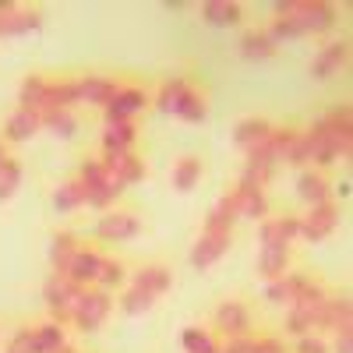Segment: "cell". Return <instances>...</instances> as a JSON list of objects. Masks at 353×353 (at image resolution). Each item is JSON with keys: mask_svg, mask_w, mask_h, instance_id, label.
I'll use <instances>...</instances> for the list:
<instances>
[{"mask_svg": "<svg viewBox=\"0 0 353 353\" xmlns=\"http://www.w3.org/2000/svg\"><path fill=\"white\" fill-rule=\"evenodd\" d=\"M81 293H85V286L71 283L64 272H53L46 290H43V297H46V307L57 314V321H64V318H74V311L81 304Z\"/></svg>", "mask_w": 353, "mask_h": 353, "instance_id": "obj_1", "label": "cell"}, {"mask_svg": "<svg viewBox=\"0 0 353 353\" xmlns=\"http://www.w3.org/2000/svg\"><path fill=\"white\" fill-rule=\"evenodd\" d=\"M286 18L297 25V32L304 36V32H321V28H329L336 21V11H332V4H321V0H311V4L297 0Z\"/></svg>", "mask_w": 353, "mask_h": 353, "instance_id": "obj_2", "label": "cell"}, {"mask_svg": "<svg viewBox=\"0 0 353 353\" xmlns=\"http://www.w3.org/2000/svg\"><path fill=\"white\" fill-rule=\"evenodd\" d=\"M336 226H339V209L332 201H321V205H311V212L301 219V237L318 244V241H325Z\"/></svg>", "mask_w": 353, "mask_h": 353, "instance_id": "obj_3", "label": "cell"}, {"mask_svg": "<svg viewBox=\"0 0 353 353\" xmlns=\"http://www.w3.org/2000/svg\"><path fill=\"white\" fill-rule=\"evenodd\" d=\"M110 314V293L106 290H85L81 293V304L74 311V321L81 332H92L103 325V318Z\"/></svg>", "mask_w": 353, "mask_h": 353, "instance_id": "obj_4", "label": "cell"}, {"mask_svg": "<svg viewBox=\"0 0 353 353\" xmlns=\"http://www.w3.org/2000/svg\"><path fill=\"white\" fill-rule=\"evenodd\" d=\"M226 248H230V230H205L191 251V265L194 269H209L212 261L226 254Z\"/></svg>", "mask_w": 353, "mask_h": 353, "instance_id": "obj_5", "label": "cell"}, {"mask_svg": "<svg viewBox=\"0 0 353 353\" xmlns=\"http://www.w3.org/2000/svg\"><path fill=\"white\" fill-rule=\"evenodd\" d=\"M99 163H103V170H106V173H113L124 188H128V184L145 181V163H141L138 156H131V152H103V159H99Z\"/></svg>", "mask_w": 353, "mask_h": 353, "instance_id": "obj_6", "label": "cell"}, {"mask_svg": "<svg viewBox=\"0 0 353 353\" xmlns=\"http://www.w3.org/2000/svg\"><path fill=\"white\" fill-rule=\"evenodd\" d=\"M99 269H103V254H96L92 248H78L74 258L68 261L64 276H68L71 283L85 286V283H96V279H99Z\"/></svg>", "mask_w": 353, "mask_h": 353, "instance_id": "obj_7", "label": "cell"}, {"mask_svg": "<svg viewBox=\"0 0 353 353\" xmlns=\"http://www.w3.org/2000/svg\"><path fill=\"white\" fill-rule=\"evenodd\" d=\"M43 21V8L36 4H18L14 11L0 14V36H21V32H32V28H39Z\"/></svg>", "mask_w": 353, "mask_h": 353, "instance_id": "obj_8", "label": "cell"}, {"mask_svg": "<svg viewBox=\"0 0 353 353\" xmlns=\"http://www.w3.org/2000/svg\"><path fill=\"white\" fill-rule=\"evenodd\" d=\"M138 230H141V223L131 212H110V216H103L96 223V233L103 241H128V237H134Z\"/></svg>", "mask_w": 353, "mask_h": 353, "instance_id": "obj_9", "label": "cell"}, {"mask_svg": "<svg viewBox=\"0 0 353 353\" xmlns=\"http://www.w3.org/2000/svg\"><path fill=\"white\" fill-rule=\"evenodd\" d=\"M325 304H329L325 286L307 279V286L297 293V301H293V311H301L304 318H311V325H318V318H321V311H325Z\"/></svg>", "mask_w": 353, "mask_h": 353, "instance_id": "obj_10", "label": "cell"}, {"mask_svg": "<svg viewBox=\"0 0 353 353\" xmlns=\"http://www.w3.org/2000/svg\"><path fill=\"white\" fill-rule=\"evenodd\" d=\"M251 325V318H248V307L237 304V301H226L216 307V329L223 336H244Z\"/></svg>", "mask_w": 353, "mask_h": 353, "instance_id": "obj_11", "label": "cell"}, {"mask_svg": "<svg viewBox=\"0 0 353 353\" xmlns=\"http://www.w3.org/2000/svg\"><path fill=\"white\" fill-rule=\"evenodd\" d=\"M145 103H149V96H145L141 88H121V92L113 96V103L106 106V124L110 121H131V113L145 110Z\"/></svg>", "mask_w": 353, "mask_h": 353, "instance_id": "obj_12", "label": "cell"}, {"mask_svg": "<svg viewBox=\"0 0 353 353\" xmlns=\"http://www.w3.org/2000/svg\"><path fill=\"white\" fill-rule=\"evenodd\" d=\"M230 198H233V212H237V216H248V219H261L265 216V194H261V188L237 184L230 191Z\"/></svg>", "mask_w": 353, "mask_h": 353, "instance_id": "obj_13", "label": "cell"}, {"mask_svg": "<svg viewBox=\"0 0 353 353\" xmlns=\"http://www.w3.org/2000/svg\"><path fill=\"white\" fill-rule=\"evenodd\" d=\"M321 329H332V332H353V311H350V297H329L325 311L318 318Z\"/></svg>", "mask_w": 353, "mask_h": 353, "instance_id": "obj_14", "label": "cell"}, {"mask_svg": "<svg viewBox=\"0 0 353 353\" xmlns=\"http://www.w3.org/2000/svg\"><path fill=\"white\" fill-rule=\"evenodd\" d=\"M346 53H350L346 39H336V43H329L325 50H321V53L314 57L311 74H314V78H329V74H336V71L346 64Z\"/></svg>", "mask_w": 353, "mask_h": 353, "instance_id": "obj_15", "label": "cell"}, {"mask_svg": "<svg viewBox=\"0 0 353 353\" xmlns=\"http://www.w3.org/2000/svg\"><path fill=\"white\" fill-rule=\"evenodd\" d=\"M117 92H121V85L110 81V78H85V81H78V96L85 103H96V106H110Z\"/></svg>", "mask_w": 353, "mask_h": 353, "instance_id": "obj_16", "label": "cell"}, {"mask_svg": "<svg viewBox=\"0 0 353 353\" xmlns=\"http://www.w3.org/2000/svg\"><path fill=\"white\" fill-rule=\"evenodd\" d=\"M304 286H307V276H293V272H286V276H279V279L269 283L265 297H269L272 304H293V301H297V293H301Z\"/></svg>", "mask_w": 353, "mask_h": 353, "instance_id": "obj_17", "label": "cell"}, {"mask_svg": "<svg viewBox=\"0 0 353 353\" xmlns=\"http://www.w3.org/2000/svg\"><path fill=\"white\" fill-rule=\"evenodd\" d=\"M258 269H261V276H269V279L286 276V269H290V244H269V248H261Z\"/></svg>", "mask_w": 353, "mask_h": 353, "instance_id": "obj_18", "label": "cell"}, {"mask_svg": "<svg viewBox=\"0 0 353 353\" xmlns=\"http://www.w3.org/2000/svg\"><path fill=\"white\" fill-rule=\"evenodd\" d=\"M134 124L131 121H110L103 131V149L106 152H131V141H134Z\"/></svg>", "mask_w": 353, "mask_h": 353, "instance_id": "obj_19", "label": "cell"}, {"mask_svg": "<svg viewBox=\"0 0 353 353\" xmlns=\"http://www.w3.org/2000/svg\"><path fill=\"white\" fill-rule=\"evenodd\" d=\"M36 131H39V113H32V110H18V113L8 117L4 138H8V141H28Z\"/></svg>", "mask_w": 353, "mask_h": 353, "instance_id": "obj_20", "label": "cell"}, {"mask_svg": "<svg viewBox=\"0 0 353 353\" xmlns=\"http://www.w3.org/2000/svg\"><path fill=\"white\" fill-rule=\"evenodd\" d=\"M74 103H81L78 81H50L46 85V106L43 110H68Z\"/></svg>", "mask_w": 353, "mask_h": 353, "instance_id": "obj_21", "label": "cell"}, {"mask_svg": "<svg viewBox=\"0 0 353 353\" xmlns=\"http://www.w3.org/2000/svg\"><path fill=\"white\" fill-rule=\"evenodd\" d=\"M78 205H85V184L78 181V176L57 184V191H53V209L57 212H71V209H78Z\"/></svg>", "mask_w": 353, "mask_h": 353, "instance_id": "obj_22", "label": "cell"}, {"mask_svg": "<svg viewBox=\"0 0 353 353\" xmlns=\"http://www.w3.org/2000/svg\"><path fill=\"white\" fill-rule=\"evenodd\" d=\"M46 78H39V74H32V78H25L21 81V92H18V103H21V110H32V113H43V106H46Z\"/></svg>", "mask_w": 353, "mask_h": 353, "instance_id": "obj_23", "label": "cell"}, {"mask_svg": "<svg viewBox=\"0 0 353 353\" xmlns=\"http://www.w3.org/2000/svg\"><path fill=\"white\" fill-rule=\"evenodd\" d=\"M170 283H173V276H170L166 265H145V269H138V276H134V286L156 293V297L170 290Z\"/></svg>", "mask_w": 353, "mask_h": 353, "instance_id": "obj_24", "label": "cell"}, {"mask_svg": "<svg viewBox=\"0 0 353 353\" xmlns=\"http://www.w3.org/2000/svg\"><path fill=\"white\" fill-rule=\"evenodd\" d=\"M201 14L212 25H237L241 21V4H233V0H205Z\"/></svg>", "mask_w": 353, "mask_h": 353, "instance_id": "obj_25", "label": "cell"}, {"mask_svg": "<svg viewBox=\"0 0 353 353\" xmlns=\"http://www.w3.org/2000/svg\"><path fill=\"white\" fill-rule=\"evenodd\" d=\"M297 191L307 205H321V201H329V181L321 173H301V181H297Z\"/></svg>", "mask_w": 353, "mask_h": 353, "instance_id": "obj_26", "label": "cell"}, {"mask_svg": "<svg viewBox=\"0 0 353 353\" xmlns=\"http://www.w3.org/2000/svg\"><path fill=\"white\" fill-rule=\"evenodd\" d=\"M269 131H272V124H269V121H258V117H248V121H241V124H237L233 138H237V145L251 149V145H258V141L269 138Z\"/></svg>", "mask_w": 353, "mask_h": 353, "instance_id": "obj_27", "label": "cell"}, {"mask_svg": "<svg viewBox=\"0 0 353 353\" xmlns=\"http://www.w3.org/2000/svg\"><path fill=\"white\" fill-rule=\"evenodd\" d=\"M78 248H81V244L71 237V233H57V237L50 241V261H53V269H57V272H64V269H68V261L74 258Z\"/></svg>", "mask_w": 353, "mask_h": 353, "instance_id": "obj_28", "label": "cell"}, {"mask_svg": "<svg viewBox=\"0 0 353 353\" xmlns=\"http://www.w3.org/2000/svg\"><path fill=\"white\" fill-rule=\"evenodd\" d=\"M188 81H181V78H173V81H166L163 88H159V110L163 113H176L181 110V103H184V96H188Z\"/></svg>", "mask_w": 353, "mask_h": 353, "instance_id": "obj_29", "label": "cell"}, {"mask_svg": "<svg viewBox=\"0 0 353 353\" xmlns=\"http://www.w3.org/2000/svg\"><path fill=\"white\" fill-rule=\"evenodd\" d=\"M39 124H46L53 134H61V138H71L74 134V117L68 113V110H43L39 113Z\"/></svg>", "mask_w": 353, "mask_h": 353, "instance_id": "obj_30", "label": "cell"}, {"mask_svg": "<svg viewBox=\"0 0 353 353\" xmlns=\"http://www.w3.org/2000/svg\"><path fill=\"white\" fill-rule=\"evenodd\" d=\"M198 176H201V163L194 156H184L173 170V184H176V191H191L198 184Z\"/></svg>", "mask_w": 353, "mask_h": 353, "instance_id": "obj_31", "label": "cell"}, {"mask_svg": "<svg viewBox=\"0 0 353 353\" xmlns=\"http://www.w3.org/2000/svg\"><path fill=\"white\" fill-rule=\"evenodd\" d=\"M233 219H237V212H233V198L226 194L212 205V212L205 216V230H230Z\"/></svg>", "mask_w": 353, "mask_h": 353, "instance_id": "obj_32", "label": "cell"}, {"mask_svg": "<svg viewBox=\"0 0 353 353\" xmlns=\"http://www.w3.org/2000/svg\"><path fill=\"white\" fill-rule=\"evenodd\" d=\"M241 53L248 57V61H269V57H276V43H269V36H244L241 43Z\"/></svg>", "mask_w": 353, "mask_h": 353, "instance_id": "obj_33", "label": "cell"}, {"mask_svg": "<svg viewBox=\"0 0 353 353\" xmlns=\"http://www.w3.org/2000/svg\"><path fill=\"white\" fill-rule=\"evenodd\" d=\"M159 297L156 293H149V290H141V286H131L124 297H121V307L128 311V314H141V311H149L152 304H156Z\"/></svg>", "mask_w": 353, "mask_h": 353, "instance_id": "obj_34", "label": "cell"}, {"mask_svg": "<svg viewBox=\"0 0 353 353\" xmlns=\"http://www.w3.org/2000/svg\"><path fill=\"white\" fill-rule=\"evenodd\" d=\"M205 113H209V103H205L201 92H194V88H188V96L181 103V110H176V117H184V121H205Z\"/></svg>", "mask_w": 353, "mask_h": 353, "instance_id": "obj_35", "label": "cell"}, {"mask_svg": "<svg viewBox=\"0 0 353 353\" xmlns=\"http://www.w3.org/2000/svg\"><path fill=\"white\" fill-rule=\"evenodd\" d=\"M64 346V332H61V325H39L36 329V353H57Z\"/></svg>", "mask_w": 353, "mask_h": 353, "instance_id": "obj_36", "label": "cell"}, {"mask_svg": "<svg viewBox=\"0 0 353 353\" xmlns=\"http://www.w3.org/2000/svg\"><path fill=\"white\" fill-rule=\"evenodd\" d=\"M181 343H184L188 353H216V350H219L216 339H212L209 332H201V329H188V332L181 336Z\"/></svg>", "mask_w": 353, "mask_h": 353, "instance_id": "obj_37", "label": "cell"}, {"mask_svg": "<svg viewBox=\"0 0 353 353\" xmlns=\"http://www.w3.org/2000/svg\"><path fill=\"white\" fill-rule=\"evenodd\" d=\"M18 184H21V166L14 159H8L4 166H0V201L11 198L18 191Z\"/></svg>", "mask_w": 353, "mask_h": 353, "instance_id": "obj_38", "label": "cell"}, {"mask_svg": "<svg viewBox=\"0 0 353 353\" xmlns=\"http://www.w3.org/2000/svg\"><path fill=\"white\" fill-rule=\"evenodd\" d=\"M4 353H36V329H21V332H14Z\"/></svg>", "mask_w": 353, "mask_h": 353, "instance_id": "obj_39", "label": "cell"}, {"mask_svg": "<svg viewBox=\"0 0 353 353\" xmlns=\"http://www.w3.org/2000/svg\"><path fill=\"white\" fill-rule=\"evenodd\" d=\"M265 36H269V43H283V39H293V36H301V32H297V25H293L290 18H276Z\"/></svg>", "mask_w": 353, "mask_h": 353, "instance_id": "obj_40", "label": "cell"}, {"mask_svg": "<svg viewBox=\"0 0 353 353\" xmlns=\"http://www.w3.org/2000/svg\"><path fill=\"white\" fill-rule=\"evenodd\" d=\"M121 279H124V265L103 258V269H99V279H96V283H103V286H117Z\"/></svg>", "mask_w": 353, "mask_h": 353, "instance_id": "obj_41", "label": "cell"}, {"mask_svg": "<svg viewBox=\"0 0 353 353\" xmlns=\"http://www.w3.org/2000/svg\"><path fill=\"white\" fill-rule=\"evenodd\" d=\"M269 244H286L283 233H279V219H265L261 223V248H269Z\"/></svg>", "mask_w": 353, "mask_h": 353, "instance_id": "obj_42", "label": "cell"}, {"mask_svg": "<svg viewBox=\"0 0 353 353\" xmlns=\"http://www.w3.org/2000/svg\"><path fill=\"white\" fill-rule=\"evenodd\" d=\"M286 329H290L293 336H307L314 325H311V318H304L301 311H290V318H286Z\"/></svg>", "mask_w": 353, "mask_h": 353, "instance_id": "obj_43", "label": "cell"}, {"mask_svg": "<svg viewBox=\"0 0 353 353\" xmlns=\"http://www.w3.org/2000/svg\"><path fill=\"white\" fill-rule=\"evenodd\" d=\"M279 233H283V241H297L301 237V219H293V216H279Z\"/></svg>", "mask_w": 353, "mask_h": 353, "instance_id": "obj_44", "label": "cell"}, {"mask_svg": "<svg viewBox=\"0 0 353 353\" xmlns=\"http://www.w3.org/2000/svg\"><path fill=\"white\" fill-rule=\"evenodd\" d=\"M248 353H286V350H283V343H279V339L261 336V339H254V343H251V350H248Z\"/></svg>", "mask_w": 353, "mask_h": 353, "instance_id": "obj_45", "label": "cell"}, {"mask_svg": "<svg viewBox=\"0 0 353 353\" xmlns=\"http://www.w3.org/2000/svg\"><path fill=\"white\" fill-rule=\"evenodd\" d=\"M223 353H248L251 350V339H244V336H230V343L226 346H219Z\"/></svg>", "mask_w": 353, "mask_h": 353, "instance_id": "obj_46", "label": "cell"}, {"mask_svg": "<svg viewBox=\"0 0 353 353\" xmlns=\"http://www.w3.org/2000/svg\"><path fill=\"white\" fill-rule=\"evenodd\" d=\"M297 353H325V343L304 336V339H301V346H297Z\"/></svg>", "mask_w": 353, "mask_h": 353, "instance_id": "obj_47", "label": "cell"}, {"mask_svg": "<svg viewBox=\"0 0 353 353\" xmlns=\"http://www.w3.org/2000/svg\"><path fill=\"white\" fill-rule=\"evenodd\" d=\"M336 353H353V332H336Z\"/></svg>", "mask_w": 353, "mask_h": 353, "instance_id": "obj_48", "label": "cell"}, {"mask_svg": "<svg viewBox=\"0 0 353 353\" xmlns=\"http://www.w3.org/2000/svg\"><path fill=\"white\" fill-rule=\"evenodd\" d=\"M8 163V149H4V141H0V166Z\"/></svg>", "mask_w": 353, "mask_h": 353, "instance_id": "obj_49", "label": "cell"}, {"mask_svg": "<svg viewBox=\"0 0 353 353\" xmlns=\"http://www.w3.org/2000/svg\"><path fill=\"white\" fill-rule=\"evenodd\" d=\"M57 353H74V350H71V346H61V350H57Z\"/></svg>", "mask_w": 353, "mask_h": 353, "instance_id": "obj_50", "label": "cell"}, {"mask_svg": "<svg viewBox=\"0 0 353 353\" xmlns=\"http://www.w3.org/2000/svg\"><path fill=\"white\" fill-rule=\"evenodd\" d=\"M216 353H223V350H216Z\"/></svg>", "mask_w": 353, "mask_h": 353, "instance_id": "obj_51", "label": "cell"}]
</instances>
